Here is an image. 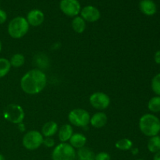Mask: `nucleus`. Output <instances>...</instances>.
Listing matches in <instances>:
<instances>
[{
  "mask_svg": "<svg viewBox=\"0 0 160 160\" xmlns=\"http://www.w3.org/2000/svg\"><path fill=\"white\" fill-rule=\"evenodd\" d=\"M47 78L42 70L33 69L27 72L20 80L22 90L28 95L38 94L45 88Z\"/></svg>",
  "mask_w": 160,
  "mask_h": 160,
  "instance_id": "1",
  "label": "nucleus"
},
{
  "mask_svg": "<svg viewBox=\"0 0 160 160\" xmlns=\"http://www.w3.org/2000/svg\"><path fill=\"white\" fill-rule=\"evenodd\" d=\"M139 128L145 135L153 137L160 132V120L153 114H145L139 120Z\"/></svg>",
  "mask_w": 160,
  "mask_h": 160,
  "instance_id": "2",
  "label": "nucleus"
},
{
  "mask_svg": "<svg viewBox=\"0 0 160 160\" xmlns=\"http://www.w3.org/2000/svg\"><path fill=\"white\" fill-rule=\"evenodd\" d=\"M29 23L26 18L17 17L11 20L8 25V33L12 38L19 39L23 38L29 31Z\"/></svg>",
  "mask_w": 160,
  "mask_h": 160,
  "instance_id": "3",
  "label": "nucleus"
},
{
  "mask_svg": "<svg viewBox=\"0 0 160 160\" xmlns=\"http://www.w3.org/2000/svg\"><path fill=\"white\" fill-rule=\"evenodd\" d=\"M52 160H75L76 151L67 143H60L55 147L52 153Z\"/></svg>",
  "mask_w": 160,
  "mask_h": 160,
  "instance_id": "4",
  "label": "nucleus"
},
{
  "mask_svg": "<svg viewBox=\"0 0 160 160\" xmlns=\"http://www.w3.org/2000/svg\"><path fill=\"white\" fill-rule=\"evenodd\" d=\"M23 109L17 104H9L3 111V117L9 122L15 124H20L24 119Z\"/></svg>",
  "mask_w": 160,
  "mask_h": 160,
  "instance_id": "5",
  "label": "nucleus"
},
{
  "mask_svg": "<svg viewBox=\"0 0 160 160\" xmlns=\"http://www.w3.org/2000/svg\"><path fill=\"white\" fill-rule=\"evenodd\" d=\"M44 137L41 132L38 131H30L24 134L22 140L23 147L30 151H34L40 148L43 145Z\"/></svg>",
  "mask_w": 160,
  "mask_h": 160,
  "instance_id": "6",
  "label": "nucleus"
},
{
  "mask_svg": "<svg viewBox=\"0 0 160 160\" xmlns=\"http://www.w3.org/2000/svg\"><path fill=\"white\" fill-rule=\"evenodd\" d=\"M91 116L87 110L74 109L70 112L68 120L72 125L78 128H84L90 123Z\"/></svg>",
  "mask_w": 160,
  "mask_h": 160,
  "instance_id": "7",
  "label": "nucleus"
},
{
  "mask_svg": "<svg viewBox=\"0 0 160 160\" xmlns=\"http://www.w3.org/2000/svg\"><path fill=\"white\" fill-rule=\"evenodd\" d=\"M89 102L92 107L98 110L107 109L111 102L110 98L104 92H95L89 98Z\"/></svg>",
  "mask_w": 160,
  "mask_h": 160,
  "instance_id": "8",
  "label": "nucleus"
},
{
  "mask_svg": "<svg viewBox=\"0 0 160 160\" xmlns=\"http://www.w3.org/2000/svg\"><path fill=\"white\" fill-rule=\"evenodd\" d=\"M59 8L65 15L70 17H78L81 10V4L78 0H61Z\"/></svg>",
  "mask_w": 160,
  "mask_h": 160,
  "instance_id": "9",
  "label": "nucleus"
},
{
  "mask_svg": "<svg viewBox=\"0 0 160 160\" xmlns=\"http://www.w3.org/2000/svg\"><path fill=\"white\" fill-rule=\"evenodd\" d=\"M81 15L85 21L90 22V23L97 21L99 20L101 17V13L98 8L93 6H84L81 10Z\"/></svg>",
  "mask_w": 160,
  "mask_h": 160,
  "instance_id": "10",
  "label": "nucleus"
},
{
  "mask_svg": "<svg viewBox=\"0 0 160 160\" xmlns=\"http://www.w3.org/2000/svg\"><path fill=\"white\" fill-rule=\"evenodd\" d=\"M27 20H28L29 25L33 27H38L42 24L45 20V15L43 12L40 9H34L30 11L27 16Z\"/></svg>",
  "mask_w": 160,
  "mask_h": 160,
  "instance_id": "11",
  "label": "nucleus"
},
{
  "mask_svg": "<svg viewBox=\"0 0 160 160\" xmlns=\"http://www.w3.org/2000/svg\"><path fill=\"white\" fill-rule=\"evenodd\" d=\"M139 9L146 16H153L157 11L156 3L152 0H142L139 3Z\"/></svg>",
  "mask_w": 160,
  "mask_h": 160,
  "instance_id": "12",
  "label": "nucleus"
},
{
  "mask_svg": "<svg viewBox=\"0 0 160 160\" xmlns=\"http://www.w3.org/2000/svg\"><path fill=\"white\" fill-rule=\"evenodd\" d=\"M107 120V116L105 112H98L91 117L90 123L94 128H102L106 126Z\"/></svg>",
  "mask_w": 160,
  "mask_h": 160,
  "instance_id": "13",
  "label": "nucleus"
},
{
  "mask_svg": "<svg viewBox=\"0 0 160 160\" xmlns=\"http://www.w3.org/2000/svg\"><path fill=\"white\" fill-rule=\"evenodd\" d=\"M73 134V128L70 124L62 125L59 130V139L62 143H66L67 141H70Z\"/></svg>",
  "mask_w": 160,
  "mask_h": 160,
  "instance_id": "14",
  "label": "nucleus"
},
{
  "mask_svg": "<svg viewBox=\"0 0 160 160\" xmlns=\"http://www.w3.org/2000/svg\"><path fill=\"white\" fill-rule=\"evenodd\" d=\"M86 142H87V138L84 134L81 133L73 134L70 139V145L73 148H78V149L84 147Z\"/></svg>",
  "mask_w": 160,
  "mask_h": 160,
  "instance_id": "15",
  "label": "nucleus"
},
{
  "mask_svg": "<svg viewBox=\"0 0 160 160\" xmlns=\"http://www.w3.org/2000/svg\"><path fill=\"white\" fill-rule=\"evenodd\" d=\"M59 131L58 124L54 121H48L43 125L42 128V134L44 137H52Z\"/></svg>",
  "mask_w": 160,
  "mask_h": 160,
  "instance_id": "16",
  "label": "nucleus"
},
{
  "mask_svg": "<svg viewBox=\"0 0 160 160\" xmlns=\"http://www.w3.org/2000/svg\"><path fill=\"white\" fill-rule=\"evenodd\" d=\"M95 155L90 148L83 147L76 152L77 160H95Z\"/></svg>",
  "mask_w": 160,
  "mask_h": 160,
  "instance_id": "17",
  "label": "nucleus"
},
{
  "mask_svg": "<svg viewBox=\"0 0 160 160\" xmlns=\"http://www.w3.org/2000/svg\"><path fill=\"white\" fill-rule=\"evenodd\" d=\"M72 28L78 34H81L86 29V21L81 17H75L72 20Z\"/></svg>",
  "mask_w": 160,
  "mask_h": 160,
  "instance_id": "18",
  "label": "nucleus"
},
{
  "mask_svg": "<svg viewBox=\"0 0 160 160\" xmlns=\"http://www.w3.org/2000/svg\"><path fill=\"white\" fill-rule=\"evenodd\" d=\"M148 149L150 152L156 153L160 151V137L153 136L150 138L148 142Z\"/></svg>",
  "mask_w": 160,
  "mask_h": 160,
  "instance_id": "19",
  "label": "nucleus"
},
{
  "mask_svg": "<svg viewBox=\"0 0 160 160\" xmlns=\"http://www.w3.org/2000/svg\"><path fill=\"white\" fill-rule=\"evenodd\" d=\"M115 146L117 149L120 151H128L132 148L133 142L128 138H123L117 141L115 144Z\"/></svg>",
  "mask_w": 160,
  "mask_h": 160,
  "instance_id": "20",
  "label": "nucleus"
},
{
  "mask_svg": "<svg viewBox=\"0 0 160 160\" xmlns=\"http://www.w3.org/2000/svg\"><path fill=\"white\" fill-rule=\"evenodd\" d=\"M11 69L9 60L5 58H0V78L6 76Z\"/></svg>",
  "mask_w": 160,
  "mask_h": 160,
  "instance_id": "21",
  "label": "nucleus"
},
{
  "mask_svg": "<svg viewBox=\"0 0 160 160\" xmlns=\"http://www.w3.org/2000/svg\"><path fill=\"white\" fill-rule=\"evenodd\" d=\"M9 62H10L11 66L16 67V68H18V67H22L24 64L25 58L21 53H16L11 57Z\"/></svg>",
  "mask_w": 160,
  "mask_h": 160,
  "instance_id": "22",
  "label": "nucleus"
},
{
  "mask_svg": "<svg viewBox=\"0 0 160 160\" xmlns=\"http://www.w3.org/2000/svg\"><path fill=\"white\" fill-rule=\"evenodd\" d=\"M148 108L151 112H160V96L152 97L148 101Z\"/></svg>",
  "mask_w": 160,
  "mask_h": 160,
  "instance_id": "23",
  "label": "nucleus"
},
{
  "mask_svg": "<svg viewBox=\"0 0 160 160\" xmlns=\"http://www.w3.org/2000/svg\"><path fill=\"white\" fill-rule=\"evenodd\" d=\"M152 89L157 96H160V73L156 74L152 80Z\"/></svg>",
  "mask_w": 160,
  "mask_h": 160,
  "instance_id": "24",
  "label": "nucleus"
},
{
  "mask_svg": "<svg viewBox=\"0 0 160 160\" xmlns=\"http://www.w3.org/2000/svg\"><path fill=\"white\" fill-rule=\"evenodd\" d=\"M95 160H111V156L109 153L102 152L95 155Z\"/></svg>",
  "mask_w": 160,
  "mask_h": 160,
  "instance_id": "25",
  "label": "nucleus"
},
{
  "mask_svg": "<svg viewBox=\"0 0 160 160\" xmlns=\"http://www.w3.org/2000/svg\"><path fill=\"white\" fill-rule=\"evenodd\" d=\"M55 140L52 137H48L44 138L43 140V145L47 148H52L55 145Z\"/></svg>",
  "mask_w": 160,
  "mask_h": 160,
  "instance_id": "26",
  "label": "nucleus"
},
{
  "mask_svg": "<svg viewBox=\"0 0 160 160\" xmlns=\"http://www.w3.org/2000/svg\"><path fill=\"white\" fill-rule=\"evenodd\" d=\"M7 20V14L2 9H0V24H2Z\"/></svg>",
  "mask_w": 160,
  "mask_h": 160,
  "instance_id": "27",
  "label": "nucleus"
},
{
  "mask_svg": "<svg viewBox=\"0 0 160 160\" xmlns=\"http://www.w3.org/2000/svg\"><path fill=\"white\" fill-rule=\"evenodd\" d=\"M154 59H155V62H156V63L160 64V50H159V51H157L156 53H155Z\"/></svg>",
  "mask_w": 160,
  "mask_h": 160,
  "instance_id": "28",
  "label": "nucleus"
},
{
  "mask_svg": "<svg viewBox=\"0 0 160 160\" xmlns=\"http://www.w3.org/2000/svg\"><path fill=\"white\" fill-rule=\"evenodd\" d=\"M153 160H160V151L158 152L155 153Z\"/></svg>",
  "mask_w": 160,
  "mask_h": 160,
  "instance_id": "29",
  "label": "nucleus"
},
{
  "mask_svg": "<svg viewBox=\"0 0 160 160\" xmlns=\"http://www.w3.org/2000/svg\"><path fill=\"white\" fill-rule=\"evenodd\" d=\"M131 150H132V153L134 155H136L138 153V148H134V149H131Z\"/></svg>",
  "mask_w": 160,
  "mask_h": 160,
  "instance_id": "30",
  "label": "nucleus"
},
{
  "mask_svg": "<svg viewBox=\"0 0 160 160\" xmlns=\"http://www.w3.org/2000/svg\"><path fill=\"white\" fill-rule=\"evenodd\" d=\"M0 160H6V159H5L4 156L2 154H0Z\"/></svg>",
  "mask_w": 160,
  "mask_h": 160,
  "instance_id": "31",
  "label": "nucleus"
},
{
  "mask_svg": "<svg viewBox=\"0 0 160 160\" xmlns=\"http://www.w3.org/2000/svg\"><path fill=\"white\" fill-rule=\"evenodd\" d=\"M1 50H2V42L1 41H0V52H1Z\"/></svg>",
  "mask_w": 160,
  "mask_h": 160,
  "instance_id": "32",
  "label": "nucleus"
},
{
  "mask_svg": "<svg viewBox=\"0 0 160 160\" xmlns=\"http://www.w3.org/2000/svg\"><path fill=\"white\" fill-rule=\"evenodd\" d=\"M136 160H145V159H136Z\"/></svg>",
  "mask_w": 160,
  "mask_h": 160,
  "instance_id": "33",
  "label": "nucleus"
},
{
  "mask_svg": "<svg viewBox=\"0 0 160 160\" xmlns=\"http://www.w3.org/2000/svg\"><path fill=\"white\" fill-rule=\"evenodd\" d=\"M159 137H160V136H159Z\"/></svg>",
  "mask_w": 160,
  "mask_h": 160,
  "instance_id": "34",
  "label": "nucleus"
}]
</instances>
